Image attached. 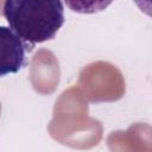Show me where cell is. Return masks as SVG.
<instances>
[{
	"mask_svg": "<svg viewBox=\"0 0 152 152\" xmlns=\"http://www.w3.org/2000/svg\"><path fill=\"white\" fill-rule=\"evenodd\" d=\"M2 12L27 51L53 39L65 20L62 0H5Z\"/></svg>",
	"mask_w": 152,
	"mask_h": 152,
	"instance_id": "1",
	"label": "cell"
},
{
	"mask_svg": "<svg viewBox=\"0 0 152 152\" xmlns=\"http://www.w3.org/2000/svg\"><path fill=\"white\" fill-rule=\"evenodd\" d=\"M27 46L10 27L0 25V77L17 74L27 63Z\"/></svg>",
	"mask_w": 152,
	"mask_h": 152,
	"instance_id": "2",
	"label": "cell"
},
{
	"mask_svg": "<svg viewBox=\"0 0 152 152\" xmlns=\"http://www.w3.org/2000/svg\"><path fill=\"white\" fill-rule=\"evenodd\" d=\"M114 0H64L65 5L74 12L93 14L106 10Z\"/></svg>",
	"mask_w": 152,
	"mask_h": 152,
	"instance_id": "3",
	"label": "cell"
},
{
	"mask_svg": "<svg viewBox=\"0 0 152 152\" xmlns=\"http://www.w3.org/2000/svg\"><path fill=\"white\" fill-rule=\"evenodd\" d=\"M135 4H137V6L141 10V11H144L147 15H150L151 14V12H150V8H151V6H150V1L151 0H133Z\"/></svg>",
	"mask_w": 152,
	"mask_h": 152,
	"instance_id": "4",
	"label": "cell"
}]
</instances>
